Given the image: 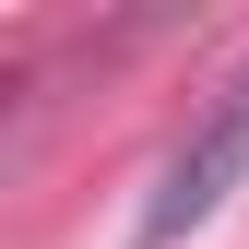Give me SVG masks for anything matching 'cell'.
Listing matches in <instances>:
<instances>
[{
  "label": "cell",
  "mask_w": 249,
  "mask_h": 249,
  "mask_svg": "<svg viewBox=\"0 0 249 249\" xmlns=\"http://www.w3.org/2000/svg\"><path fill=\"white\" fill-rule=\"evenodd\" d=\"M237 178H249V59H237L226 83H213V107L190 119V142H178L166 166H154V202H142L131 249H178L190 226H213Z\"/></svg>",
  "instance_id": "6da1fadb"
}]
</instances>
